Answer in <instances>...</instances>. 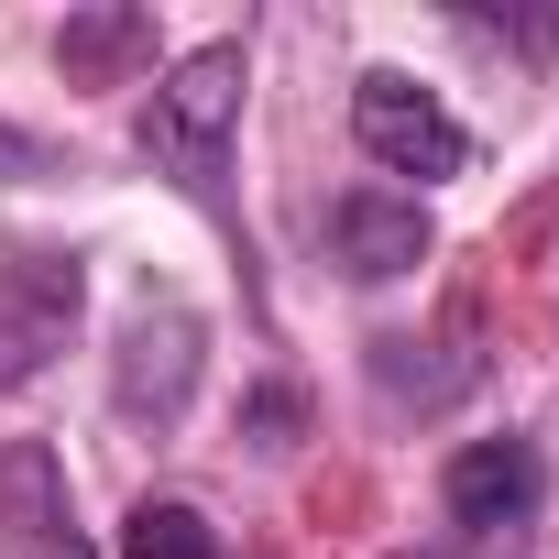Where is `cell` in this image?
Listing matches in <instances>:
<instances>
[{
    "instance_id": "obj_6",
    "label": "cell",
    "mask_w": 559,
    "mask_h": 559,
    "mask_svg": "<svg viewBox=\"0 0 559 559\" xmlns=\"http://www.w3.org/2000/svg\"><path fill=\"white\" fill-rule=\"evenodd\" d=\"M439 504H450L461 537H515V526L548 504V461H537V439H472V450H450Z\"/></svg>"
},
{
    "instance_id": "obj_4",
    "label": "cell",
    "mask_w": 559,
    "mask_h": 559,
    "mask_svg": "<svg viewBox=\"0 0 559 559\" xmlns=\"http://www.w3.org/2000/svg\"><path fill=\"white\" fill-rule=\"evenodd\" d=\"M198 352H209V330H198V308H143L132 330H121V352H110V406L132 417V428H176L187 417V395H198Z\"/></svg>"
},
{
    "instance_id": "obj_2",
    "label": "cell",
    "mask_w": 559,
    "mask_h": 559,
    "mask_svg": "<svg viewBox=\"0 0 559 559\" xmlns=\"http://www.w3.org/2000/svg\"><path fill=\"white\" fill-rule=\"evenodd\" d=\"M352 143H362L384 176H417V187H439V176L472 165L461 110H450L439 88H417L406 67H362V88H352Z\"/></svg>"
},
{
    "instance_id": "obj_7",
    "label": "cell",
    "mask_w": 559,
    "mask_h": 559,
    "mask_svg": "<svg viewBox=\"0 0 559 559\" xmlns=\"http://www.w3.org/2000/svg\"><path fill=\"white\" fill-rule=\"evenodd\" d=\"M428 209L417 198H384V187H352L341 209H330V252H341V274L352 286H395V274H417L428 263Z\"/></svg>"
},
{
    "instance_id": "obj_10",
    "label": "cell",
    "mask_w": 559,
    "mask_h": 559,
    "mask_svg": "<svg viewBox=\"0 0 559 559\" xmlns=\"http://www.w3.org/2000/svg\"><path fill=\"white\" fill-rule=\"evenodd\" d=\"M56 56L67 67H121V56H154V23L143 12H88V23L56 34Z\"/></svg>"
},
{
    "instance_id": "obj_5",
    "label": "cell",
    "mask_w": 559,
    "mask_h": 559,
    "mask_svg": "<svg viewBox=\"0 0 559 559\" xmlns=\"http://www.w3.org/2000/svg\"><path fill=\"white\" fill-rule=\"evenodd\" d=\"M0 559H99L45 439H0Z\"/></svg>"
},
{
    "instance_id": "obj_8",
    "label": "cell",
    "mask_w": 559,
    "mask_h": 559,
    "mask_svg": "<svg viewBox=\"0 0 559 559\" xmlns=\"http://www.w3.org/2000/svg\"><path fill=\"white\" fill-rule=\"evenodd\" d=\"M121 559H219V526L198 504H176V493H143L121 515Z\"/></svg>"
},
{
    "instance_id": "obj_1",
    "label": "cell",
    "mask_w": 559,
    "mask_h": 559,
    "mask_svg": "<svg viewBox=\"0 0 559 559\" xmlns=\"http://www.w3.org/2000/svg\"><path fill=\"white\" fill-rule=\"evenodd\" d=\"M241 88H252V56L219 34V45H187V56L143 88V110H132L143 165H154L187 209H209V219H230V132H241Z\"/></svg>"
},
{
    "instance_id": "obj_3",
    "label": "cell",
    "mask_w": 559,
    "mask_h": 559,
    "mask_svg": "<svg viewBox=\"0 0 559 559\" xmlns=\"http://www.w3.org/2000/svg\"><path fill=\"white\" fill-rule=\"evenodd\" d=\"M78 308H88V263H78L67 241H34V252L0 263V395H23V384L67 352Z\"/></svg>"
},
{
    "instance_id": "obj_9",
    "label": "cell",
    "mask_w": 559,
    "mask_h": 559,
    "mask_svg": "<svg viewBox=\"0 0 559 559\" xmlns=\"http://www.w3.org/2000/svg\"><path fill=\"white\" fill-rule=\"evenodd\" d=\"M417 352H439V341H373V384L395 395V406H450L483 362L472 352H450V362H417Z\"/></svg>"
}]
</instances>
